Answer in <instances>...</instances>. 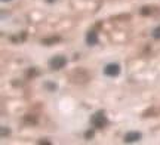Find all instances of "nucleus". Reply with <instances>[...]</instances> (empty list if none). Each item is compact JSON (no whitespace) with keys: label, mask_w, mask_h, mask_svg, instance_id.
Returning a JSON list of instances; mask_svg holds the SVG:
<instances>
[{"label":"nucleus","mask_w":160,"mask_h":145,"mask_svg":"<svg viewBox=\"0 0 160 145\" xmlns=\"http://www.w3.org/2000/svg\"><path fill=\"white\" fill-rule=\"evenodd\" d=\"M86 41H88V45H91V46L97 45L98 43V34L95 33V31H89V33L86 34Z\"/></svg>","instance_id":"obj_5"},{"label":"nucleus","mask_w":160,"mask_h":145,"mask_svg":"<svg viewBox=\"0 0 160 145\" xmlns=\"http://www.w3.org/2000/svg\"><path fill=\"white\" fill-rule=\"evenodd\" d=\"M104 73L110 77H114V75H119L120 73V65L119 64H108L105 68H104Z\"/></svg>","instance_id":"obj_3"},{"label":"nucleus","mask_w":160,"mask_h":145,"mask_svg":"<svg viewBox=\"0 0 160 145\" xmlns=\"http://www.w3.org/2000/svg\"><path fill=\"white\" fill-rule=\"evenodd\" d=\"M45 86H46V87H49V89H53V90L57 89V85H52V83H46Z\"/></svg>","instance_id":"obj_9"},{"label":"nucleus","mask_w":160,"mask_h":145,"mask_svg":"<svg viewBox=\"0 0 160 145\" xmlns=\"http://www.w3.org/2000/svg\"><path fill=\"white\" fill-rule=\"evenodd\" d=\"M5 2H6V0H5Z\"/></svg>","instance_id":"obj_13"},{"label":"nucleus","mask_w":160,"mask_h":145,"mask_svg":"<svg viewBox=\"0 0 160 145\" xmlns=\"http://www.w3.org/2000/svg\"><path fill=\"white\" fill-rule=\"evenodd\" d=\"M92 136H93V132H88V133H86V138H92Z\"/></svg>","instance_id":"obj_11"},{"label":"nucleus","mask_w":160,"mask_h":145,"mask_svg":"<svg viewBox=\"0 0 160 145\" xmlns=\"http://www.w3.org/2000/svg\"><path fill=\"white\" fill-rule=\"evenodd\" d=\"M92 124L97 129H102L105 124H107V117H105V113L104 111H98L92 116Z\"/></svg>","instance_id":"obj_1"},{"label":"nucleus","mask_w":160,"mask_h":145,"mask_svg":"<svg viewBox=\"0 0 160 145\" xmlns=\"http://www.w3.org/2000/svg\"><path fill=\"white\" fill-rule=\"evenodd\" d=\"M46 2H49V3H53V2H55V0H46Z\"/></svg>","instance_id":"obj_12"},{"label":"nucleus","mask_w":160,"mask_h":145,"mask_svg":"<svg viewBox=\"0 0 160 145\" xmlns=\"http://www.w3.org/2000/svg\"><path fill=\"white\" fill-rule=\"evenodd\" d=\"M141 139V133L139 132H128L125 135V141L126 142H137Z\"/></svg>","instance_id":"obj_4"},{"label":"nucleus","mask_w":160,"mask_h":145,"mask_svg":"<svg viewBox=\"0 0 160 145\" xmlns=\"http://www.w3.org/2000/svg\"><path fill=\"white\" fill-rule=\"evenodd\" d=\"M6 133H9V129H8V130H6L5 128H2V135H3V136H5Z\"/></svg>","instance_id":"obj_10"},{"label":"nucleus","mask_w":160,"mask_h":145,"mask_svg":"<svg viewBox=\"0 0 160 145\" xmlns=\"http://www.w3.org/2000/svg\"><path fill=\"white\" fill-rule=\"evenodd\" d=\"M153 37H154V39H157V40L160 39V27L154 28V31H153Z\"/></svg>","instance_id":"obj_7"},{"label":"nucleus","mask_w":160,"mask_h":145,"mask_svg":"<svg viewBox=\"0 0 160 145\" xmlns=\"http://www.w3.org/2000/svg\"><path fill=\"white\" fill-rule=\"evenodd\" d=\"M141 13H142V15H148V13H151V9H150V7H142Z\"/></svg>","instance_id":"obj_8"},{"label":"nucleus","mask_w":160,"mask_h":145,"mask_svg":"<svg viewBox=\"0 0 160 145\" xmlns=\"http://www.w3.org/2000/svg\"><path fill=\"white\" fill-rule=\"evenodd\" d=\"M57 41H59V37H49V39L42 40V43H43V45H46V46H51V45L57 43Z\"/></svg>","instance_id":"obj_6"},{"label":"nucleus","mask_w":160,"mask_h":145,"mask_svg":"<svg viewBox=\"0 0 160 145\" xmlns=\"http://www.w3.org/2000/svg\"><path fill=\"white\" fill-rule=\"evenodd\" d=\"M67 64V59L61 56V55H57V56H53V58L49 61V67H51L52 70H61L64 68Z\"/></svg>","instance_id":"obj_2"}]
</instances>
